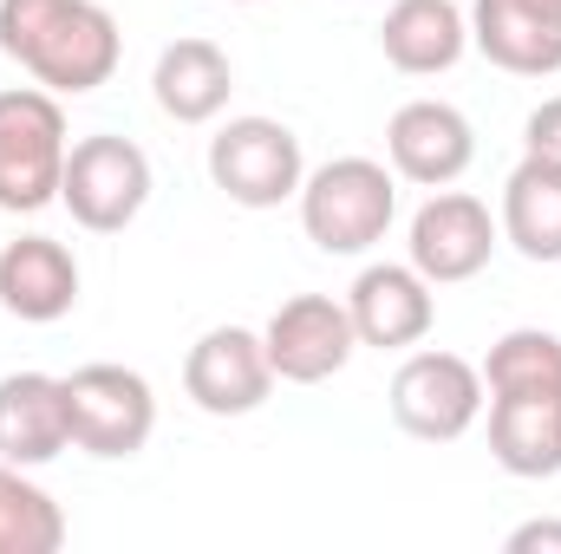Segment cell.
<instances>
[{
    "instance_id": "1",
    "label": "cell",
    "mask_w": 561,
    "mask_h": 554,
    "mask_svg": "<svg viewBox=\"0 0 561 554\" xmlns=\"http://www.w3.org/2000/svg\"><path fill=\"white\" fill-rule=\"evenodd\" d=\"M0 53L53 99L112 85L125 33L99 0H0Z\"/></svg>"
},
{
    "instance_id": "2",
    "label": "cell",
    "mask_w": 561,
    "mask_h": 554,
    "mask_svg": "<svg viewBox=\"0 0 561 554\" xmlns=\"http://www.w3.org/2000/svg\"><path fill=\"white\" fill-rule=\"evenodd\" d=\"M300 229L320 255H366L399 216V176L373 157H333L300 183Z\"/></svg>"
},
{
    "instance_id": "3",
    "label": "cell",
    "mask_w": 561,
    "mask_h": 554,
    "mask_svg": "<svg viewBox=\"0 0 561 554\" xmlns=\"http://www.w3.org/2000/svg\"><path fill=\"white\" fill-rule=\"evenodd\" d=\"M66 112L46 85H13L0 92V209L7 216H39L59 203L66 183Z\"/></svg>"
},
{
    "instance_id": "4",
    "label": "cell",
    "mask_w": 561,
    "mask_h": 554,
    "mask_svg": "<svg viewBox=\"0 0 561 554\" xmlns=\"http://www.w3.org/2000/svg\"><path fill=\"white\" fill-rule=\"evenodd\" d=\"M59 203L72 209V222L85 235H125L150 203V157L131 138H79L66 150V183Z\"/></svg>"
},
{
    "instance_id": "5",
    "label": "cell",
    "mask_w": 561,
    "mask_h": 554,
    "mask_svg": "<svg viewBox=\"0 0 561 554\" xmlns=\"http://www.w3.org/2000/svg\"><path fill=\"white\" fill-rule=\"evenodd\" d=\"M209 183L242 203V209H280L300 196L307 183V157L300 138L280 125V118H229L216 138H209Z\"/></svg>"
},
{
    "instance_id": "6",
    "label": "cell",
    "mask_w": 561,
    "mask_h": 554,
    "mask_svg": "<svg viewBox=\"0 0 561 554\" xmlns=\"http://www.w3.org/2000/svg\"><path fill=\"white\" fill-rule=\"evenodd\" d=\"M66 412H72V443L85 457L125 463L157 430V392L131 366H79L66 379Z\"/></svg>"
},
{
    "instance_id": "7",
    "label": "cell",
    "mask_w": 561,
    "mask_h": 554,
    "mask_svg": "<svg viewBox=\"0 0 561 554\" xmlns=\"http://www.w3.org/2000/svg\"><path fill=\"white\" fill-rule=\"evenodd\" d=\"M386 405H392L405 437H419V443H457L483 417V372L470 359L431 346V353H412L392 372Z\"/></svg>"
},
{
    "instance_id": "8",
    "label": "cell",
    "mask_w": 561,
    "mask_h": 554,
    "mask_svg": "<svg viewBox=\"0 0 561 554\" xmlns=\"http://www.w3.org/2000/svg\"><path fill=\"white\" fill-rule=\"evenodd\" d=\"M496 242H503V229H496L490 203H477L470 189H431V203L412 216L405 255L431 287H457L490 268Z\"/></svg>"
},
{
    "instance_id": "9",
    "label": "cell",
    "mask_w": 561,
    "mask_h": 554,
    "mask_svg": "<svg viewBox=\"0 0 561 554\" xmlns=\"http://www.w3.org/2000/svg\"><path fill=\"white\" fill-rule=\"evenodd\" d=\"M262 346H268V366H275L280 385H320V379L346 372V359L359 353V333H353L346 300H333V293H294V300H280L275 320L262 326Z\"/></svg>"
},
{
    "instance_id": "10",
    "label": "cell",
    "mask_w": 561,
    "mask_h": 554,
    "mask_svg": "<svg viewBox=\"0 0 561 554\" xmlns=\"http://www.w3.org/2000/svg\"><path fill=\"white\" fill-rule=\"evenodd\" d=\"M183 392L190 405L209 417H249L268 405L275 392V366H268V346L262 333L249 326H209L190 359H183Z\"/></svg>"
},
{
    "instance_id": "11",
    "label": "cell",
    "mask_w": 561,
    "mask_h": 554,
    "mask_svg": "<svg viewBox=\"0 0 561 554\" xmlns=\"http://www.w3.org/2000/svg\"><path fill=\"white\" fill-rule=\"evenodd\" d=\"M346 313H353L359 346L405 353V346H419L424 333H431V320H437V287L412 262H373L346 287Z\"/></svg>"
},
{
    "instance_id": "12",
    "label": "cell",
    "mask_w": 561,
    "mask_h": 554,
    "mask_svg": "<svg viewBox=\"0 0 561 554\" xmlns=\"http://www.w3.org/2000/svg\"><path fill=\"white\" fill-rule=\"evenodd\" d=\"M386 157H392V176H405L419 189H450L477 157V131H470V118L457 105L412 99L386 125Z\"/></svg>"
},
{
    "instance_id": "13",
    "label": "cell",
    "mask_w": 561,
    "mask_h": 554,
    "mask_svg": "<svg viewBox=\"0 0 561 554\" xmlns=\"http://www.w3.org/2000/svg\"><path fill=\"white\" fill-rule=\"evenodd\" d=\"M470 46L516 79H549L561 72V0H470Z\"/></svg>"
},
{
    "instance_id": "14",
    "label": "cell",
    "mask_w": 561,
    "mask_h": 554,
    "mask_svg": "<svg viewBox=\"0 0 561 554\" xmlns=\"http://www.w3.org/2000/svg\"><path fill=\"white\" fill-rule=\"evenodd\" d=\"M59 450H72L66 379H53V372H7L0 379V463L39 470Z\"/></svg>"
},
{
    "instance_id": "15",
    "label": "cell",
    "mask_w": 561,
    "mask_h": 554,
    "mask_svg": "<svg viewBox=\"0 0 561 554\" xmlns=\"http://www.w3.org/2000/svg\"><path fill=\"white\" fill-rule=\"evenodd\" d=\"M79 307V262L53 235H20L0 249V313L26 326H53Z\"/></svg>"
},
{
    "instance_id": "16",
    "label": "cell",
    "mask_w": 561,
    "mask_h": 554,
    "mask_svg": "<svg viewBox=\"0 0 561 554\" xmlns=\"http://www.w3.org/2000/svg\"><path fill=\"white\" fill-rule=\"evenodd\" d=\"M229 92H236V66L216 39H170L150 66V99L170 125H209L229 112Z\"/></svg>"
},
{
    "instance_id": "17",
    "label": "cell",
    "mask_w": 561,
    "mask_h": 554,
    "mask_svg": "<svg viewBox=\"0 0 561 554\" xmlns=\"http://www.w3.org/2000/svg\"><path fill=\"white\" fill-rule=\"evenodd\" d=\"M379 53L412 79L450 72L470 53V13L457 0H392L379 20Z\"/></svg>"
},
{
    "instance_id": "18",
    "label": "cell",
    "mask_w": 561,
    "mask_h": 554,
    "mask_svg": "<svg viewBox=\"0 0 561 554\" xmlns=\"http://www.w3.org/2000/svg\"><path fill=\"white\" fill-rule=\"evenodd\" d=\"M490 457L523 483L561 476V385L490 399Z\"/></svg>"
},
{
    "instance_id": "19",
    "label": "cell",
    "mask_w": 561,
    "mask_h": 554,
    "mask_svg": "<svg viewBox=\"0 0 561 554\" xmlns=\"http://www.w3.org/2000/svg\"><path fill=\"white\" fill-rule=\"evenodd\" d=\"M503 242L523 255V262H542L556 268L561 262V170L523 157L503 183V216H496Z\"/></svg>"
},
{
    "instance_id": "20",
    "label": "cell",
    "mask_w": 561,
    "mask_h": 554,
    "mask_svg": "<svg viewBox=\"0 0 561 554\" xmlns=\"http://www.w3.org/2000/svg\"><path fill=\"white\" fill-rule=\"evenodd\" d=\"M59 549H66V509L20 463H0V554H59Z\"/></svg>"
},
{
    "instance_id": "21",
    "label": "cell",
    "mask_w": 561,
    "mask_h": 554,
    "mask_svg": "<svg viewBox=\"0 0 561 554\" xmlns=\"http://www.w3.org/2000/svg\"><path fill=\"white\" fill-rule=\"evenodd\" d=\"M477 372H483V392L490 399H503V392H556L561 385V339L549 326H510Z\"/></svg>"
},
{
    "instance_id": "22",
    "label": "cell",
    "mask_w": 561,
    "mask_h": 554,
    "mask_svg": "<svg viewBox=\"0 0 561 554\" xmlns=\"http://www.w3.org/2000/svg\"><path fill=\"white\" fill-rule=\"evenodd\" d=\"M523 157L561 170V99H542V105L529 112V125H523Z\"/></svg>"
},
{
    "instance_id": "23",
    "label": "cell",
    "mask_w": 561,
    "mask_h": 554,
    "mask_svg": "<svg viewBox=\"0 0 561 554\" xmlns=\"http://www.w3.org/2000/svg\"><path fill=\"white\" fill-rule=\"evenodd\" d=\"M510 554H536V549H556L561 554V522H523V529H510Z\"/></svg>"
},
{
    "instance_id": "24",
    "label": "cell",
    "mask_w": 561,
    "mask_h": 554,
    "mask_svg": "<svg viewBox=\"0 0 561 554\" xmlns=\"http://www.w3.org/2000/svg\"><path fill=\"white\" fill-rule=\"evenodd\" d=\"M242 7H255V0H242Z\"/></svg>"
}]
</instances>
